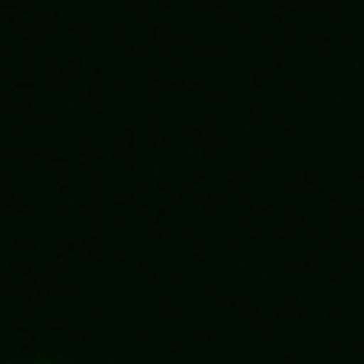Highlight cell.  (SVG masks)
<instances>
[{"mask_svg": "<svg viewBox=\"0 0 364 364\" xmlns=\"http://www.w3.org/2000/svg\"><path fill=\"white\" fill-rule=\"evenodd\" d=\"M28 364H55V360H28Z\"/></svg>", "mask_w": 364, "mask_h": 364, "instance_id": "6da1fadb", "label": "cell"}]
</instances>
